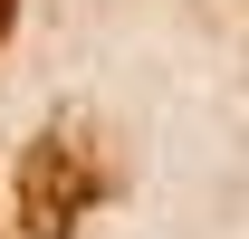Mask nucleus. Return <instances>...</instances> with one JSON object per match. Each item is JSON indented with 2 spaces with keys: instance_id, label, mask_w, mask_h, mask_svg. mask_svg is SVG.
I'll return each mask as SVG.
<instances>
[{
  "instance_id": "f03ea898",
  "label": "nucleus",
  "mask_w": 249,
  "mask_h": 239,
  "mask_svg": "<svg viewBox=\"0 0 249 239\" xmlns=\"http://www.w3.org/2000/svg\"><path fill=\"white\" fill-rule=\"evenodd\" d=\"M10 29H19V0H0V38H10Z\"/></svg>"
},
{
  "instance_id": "f257e3e1",
  "label": "nucleus",
  "mask_w": 249,
  "mask_h": 239,
  "mask_svg": "<svg viewBox=\"0 0 249 239\" xmlns=\"http://www.w3.org/2000/svg\"><path fill=\"white\" fill-rule=\"evenodd\" d=\"M115 191V153L87 115L38 124V144L19 153V230L29 239H77L96 220V201Z\"/></svg>"
}]
</instances>
